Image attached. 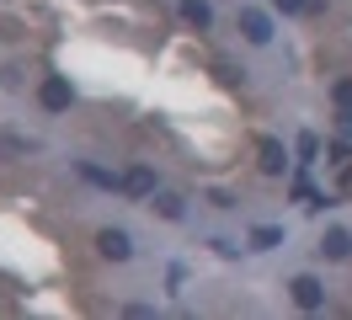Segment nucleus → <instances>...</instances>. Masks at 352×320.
Here are the masks:
<instances>
[{
    "instance_id": "nucleus-1",
    "label": "nucleus",
    "mask_w": 352,
    "mask_h": 320,
    "mask_svg": "<svg viewBox=\"0 0 352 320\" xmlns=\"http://www.w3.org/2000/svg\"><path fill=\"white\" fill-rule=\"evenodd\" d=\"M288 294H294L299 310H320V304H326V283H320L315 273H299L294 283H288Z\"/></svg>"
},
{
    "instance_id": "nucleus-12",
    "label": "nucleus",
    "mask_w": 352,
    "mask_h": 320,
    "mask_svg": "<svg viewBox=\"0 0 352 320\" xmlns=\"http://www.w3.org/2000/svg\"><path fill=\"white\" fill-rule=\"evenodd\" d=\"M283 17H305V11H320V0H272Z\"/></svg>"
},
{
    "instance_id": "nucleus-16",
    "label": "nucleus",
    "mask_w": 352,
    "mask_h": 320,
    "mask_svg": "<svg viewBox=\"0 0 352 320\" xmlns=\"http://www.w3.org/2000/svg\"><path fill=\"white\" fill-rule=\"evenodd\" d=\"M342 139H352V107H342Z\"/></svg>"
},
{
    "instance_id": "nucleus-10",
    "label": "nucleus",
    "mask_w": 352,
    "mask_h": 320,
    "mask_svg": "<svg viewBox=\"0 0 352 320\" xmlns=\"http://www.w3.org/2000/svg\"><path fill=\"white\" fill-rule=\"evenodd\" d=\"M80 176L96 182V187H123V176H112V171H102V166H80Z\"/></svg>"
},
{
    "instance_id": "nucleus-3",
    "label": "nucleus",
    "mask_w": 352,
    "mask_h": 320,
    "mask_svg": "<svg viewBox=\"0 0 352 320\" xmlns=\"http://www.w3.org/2000/svg\"><path fill=\"white\" fill-rule=\"evenodd\" d=\"M96 251L107 256V262H129L133 240H129V230H102V235H96Z\"/></svg>"
},
{
    "instance_id": "nucleus-4",
    "label": "nucleus",
    "mask_w": 352,
    "mask_h": 320,
    "mask_svg": "<svg viewBox=\"0 0 352 320\" xmlns=\"http://www.w3.org/2000/svg\"><path fill=\"white\" fill-rule=\"evenodd\" d=\"M256 166H262L267 176H283V166H288V149L278 145V139H256Z\"/></svg>"
},
{
    "instance_id": "nucleus-15",
    "label": "nucleus",
    "mask_w": 352,
    "mask_h": 320,
    "mask_svg": "<svg viewBox=\"0 0 352 320\" xmlns=\"http://www.w3.org/2000/svg\"><path fill=\"white\" fill-rule=\"evenodd\" d=\"M299 155H305V160H315V155H320V139H315V134H299Z\"/></svg>"
},
{
    "instance_id": "nucleus-11",
    "label": "nucleus",
    "mask_w": 352,
    "mask_h": 320,
    "mask_svg": "<svg viewBox=\"0 0 352 320\" xmlns=\"http://www.w3.org/2000/svg\"><path fill=\"white\" fill-rule=\"evenodd\" d=\"M155 213H160V219H182V198H176V192H160V198H155Z\"/></svg>"
},
{
    "instance_id": "nucleus-2",
    "label": "nucleus",
    "mask_w": 352,
    "mask_h": 320,
    "mask_svg": "<svg viewBox=\"0 0 352 320\" xmlns=\"http://www.w3.org/2000/svg\"><path fill=\"white\" fill-rule=\"evenodd\" d=\"M38 102H43V112H69L75 91H69V81H65V75H48V81L38 85Z\"/></svg>"
},
{
    "instance_id": "nucleus-7",
    "label": "nucleus",
    "mask_w": 352,
    "mask_h": 320,
    "mask_svg": "<svg viewBox=\"0 0 352 320\" xmlns=\"http://www.w3.org/2000/svg\"><path fill=\"white\" fill-rule=\"evenodd\" d=\"M320 256H326V262H347V256H352V235H347V230H326Z\"/></svg>"
},
{
    "instance_id": "nucleus-8",
    "label": "nucleus",
    "mask_w": 352,
    "mask_h": 320,
    "mask_svg": "<svg viewBox=\"0 0 352 320\" xmlns=\"http://www.w3.org/2000/svg\"><path fill=\"white\" fill-rule=\"evenodd\" d=\"M182 21H187V27H198V32H208V27H214L208 0H182Z\"/></svg>"
},
{
    "instance_id": "nucleus-5",
    "label": "nucleus",
    "mask_w": 352,
    "mask_h": 320,
    "mask_svg": "<svg viewBox=\"0 0 352 320\" xmlns=\"http://www.w3.org/2000/svg\"><path fill=\"white\" fill-rule=\"evenodd\" d=\"M118 192H129V198H155V171L150 166H129Z\"/></svg>"
},
{
    "instance_id": "nucleus-6",
    "label": "nucleus",
    "mask_w": 352,
    "mask_h": 320,
    "mask_svg": "<svg viewBox=\"0 0 352 320\" xmlns=\"http://www.w3.org/2000/svg\"><path fill=\"white\" fill-rule=\"evenodd\" d=\"M241 32H245V43H256V48H262V43H272V21H267L262 11H251V6H245V11H241Z\"/></svg>"
},
{
    "instance_id": "nucleus-9",
    "label": "nucleus",
    "mask_w": 352,
    "mask_h": 320,
    "mask_svg": "<svg viewBox=\"0 0 352 320\" xmlns=\"http://www.w3.org/2000/svg\"><path fill=\"white\" fill-rule=\"evenodd\" d=\"M251 246H256V251H272V246H283V230L262 224V230H251Z\"/></svg>"
},
{
    "instance_id": "nucleus-14",
    "label": "nucleus",
    "mask_w": 352,
    "mask_h": 320,
    "mask_svg": "<svg viewBox=\"0 0 352 320\" xmlns=\"http://www.w3.org/2000/svg\"><path fill=\"white\" fill-rule=\"evenodd\" d=\"M347 160H352V145H347V139H336V145H331V166H347Z\"/></svg>"
},
{
    "instance_id": "nucleus-13",
    "label": "nucleus",
    "mask_w": 352,
    "mask_h": 320,
    "mask_svg": "<svg viewBox=\"0 0 352 320\" xmlns=\"http://www.w3.org/2000/svg\"><path fill=\"white\" fill-rule=\"evenodd\" d=\"M331 102H336V107H352V81H336V85H331Z\"/></svg>"
}]
</instances>
